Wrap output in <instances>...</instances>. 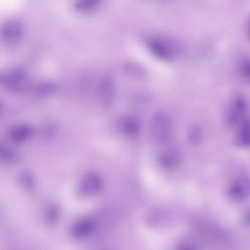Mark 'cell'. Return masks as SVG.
I'll list each match as a JSON object with an SVG mask.
<instances>
[{
    "mask_svg": "<svg viewBox=\"0 0 250 250\" xmlns=\"http://www.w3.org/2000/svg\"><path fill=\"white\" fill-rule=\"evenodd\" d=\"M237 146L241 148H247L250 146V120L245 118L238 125V132L235 138Z\"/></svg>",
    "mask_w": 250,
    "mask_h": 250,
    "instance_id": "cell-10",
    "label": "cell"
},
{
    "mask_svg": "<svg viewBox=\"0 0 250 250\" xmlns=\"http://www.w3.org/2000/svg\"><path fill=\"white\" fill-rule=\"evenodd\" d=\"M99 0H79L77 8L82 11H90L97 5Z\"/></svg>",
    "mask_w": 250,
    "mask_h": 250,
    "instance_id": "cell-20",
    "label": "cell"
},
{
    "mask_svg": "<svg viewBox=\"0 0 250 250\" xmlns=\"http://www.w3.org/2000/svg\"><path fill=\"white\" fill-rule=\"evenodd\" d=\"M59 208L57 206H51L46 211V220L49 224H54L58 221L59 217Z\"/></svg>",
    "mask_w": 250,
    "mask_h": 250,
    "instance_id": "cell-19",
    "label": "cell"
},
{
    "mask_svg": "<svg viewBox=\"0 0 250 250\" xmlns=\"http://www.w3.org/2000/svg\"><path fill=\"white\" fill-rule=\"evenodd\" d=\"M103 184L100 177L96 174H88L82 180L79 187V192L83 196H91L102 190Z\"/></svg>",
    "mask_w": 250,
    "mask_h": 250,
    "instance_id": "cell-6",
    "label": "cell"
},
{
    "mask_svg": "<svg viewBox=\"0 0 250 250\" xmlns=\"http://www.w3.org/2000/svg\"><path fill=\"white\" fill-rule=\"evenodd\" d=\"M167 215L163 210L152 209L146 213V222L150 226H162L167 221Z\"/></svg>",
    "mask_w": 250,
    "mask_h": 250,
    "instance_id": "cell-15",
    "label": "cell"
},
{
    "mask_svg": "<svg viewBox=\"0 0 250 250\" xmlns=\"http://www.w3.org/2000/svg\"><path fill=\"white\" fill-rule=\"evenodd\" d=\"M246 222L250 225V211H249V213H247V216H246Z\"/></svg>",
    "mask_w": 250,
    "mask_h": 250,
    "instance_id": "cell-22",
    "label": "cell"
},
{
    "mask_svg": "<svg viewBox=\"0 0 250 250\" xmlns=\"http://www.w3.org/2000/svg\"><path fill=\"white\" fill-rule=\"evenodd\" d=\"M22 35V27L17 21H10L7 23L3 29V37L9 42H17Z\"/></svg>",
    "mask_w": 250,
    "mask_h": 250,
    "instance_id": "cell-13",
    "label": "cell"
},
{
    "mask_svg": "<svg viewBox=\"0 0 250 250\" xmlns=\"http://www.w3.org/2000/svg\"><path fill=\"white\" fill-rule=\"evenodd\" d=\"M172 121L170 118L163 112H158L152 118L150 123V133L152 138L158 144L165 145L172 138Z\"/></svg>",
    "mask_w": 250,
    "mask_h": 250,
    "instance_id": "cell-1",
    "label": "cell"
},
{
    "mask_svg": "<svg viewBox=\"0 0 250 250\" xmlns=\"http://www.w3.org/2000/svg\"><path fill=\"white\" fill-rule=\"evenodd\" d=\"M238 74L244 82L250 83V58H245L239 62Z\"/></svg>",
    "mask_w": 250,
    "mask_h": 250,
    "instance_id": "cell-16",
    "label": "cell"
},
{
    "mask_svg": "<svg viewBox=\"0 0 250 250\" xmlns=\"http://www.w3.org/2000/svg\"><path fill=\"white\" fill-rule=\"evenodd\" d=\"M0 156L4 162H8V163L15 162L17 158L15 151L11 147L4 145H1L0 147Z\"/></svg>",
    "mask_w": 250,
    "mask_h": 250,
    "instance_id": "cell-17",
    "label": "cell"
},
{
    "mask_svg": "<svg viewBox=\"0 0 250 250\" xmlns=\"http://www.w3.org/2000/svg\"><path fill=\"white\" fill-rule=\"evenodd\" d=\"M99 97L104 107L110 106L115 97V87L110 80H104L99 87Z\"/></svg>",
    "mask_w": 250,
    "mask_h": 250,
    "instance_id": "cell-9",
    "label": "cell"
},
{
    "mask_svg": "<svg viewBox=\"0 0 250 250\" xmlns=\"http://www.w3.org/2000/svg\"><path fill=\"white\" fill-rule=\"evenodd\" d=\"M17 181L20 187L24 191L32 192L36 188V180L30 171H21L17 177Z\"/></svg>",
    "mask_w": 250,
    "mask_h": 250,
    "instance_id": "cell-14",
    "label": "cell"
},
{
    "mask_svg": "<svg viewBox=\"0 0 250 250\" xmlns=\"http://www.w3.org/2000/svg\"><path fill=\"white\" fill-rule=\"evenodd\" d=\"M119 128L124 134L135 136L140 131V121L134 117H124L120 121Z\"/></svg>",
    "mask_w": 250,
    "mask_h": 250,
    "instance_id": "cell-12",
    "label": "cell"
},
{
    "mask_svg": "<svg viewBox=\"0 0 250 250\" xmlns=\"http://www.w3.org/2000/svg\"><path fill=\"white\" fill-rule=\"evenodd\" d=\"M247 103L241 96H238L231 102L226 113V123L229 126L239 125L245 118Z\"/></svg>",
    "mask_w": 250,
    "mask_h": 250,
    "instance_id": "cell-3",
    "label": "cell"
},
{
    "mask_svg": "<svg viewBox=\"0 0 250 250\" xmlns=\"http://www.w3.org/2000/svg\"><path fill=\"white\" fill-rule=\"evenodd\" d=\"M95 224L90 219L77 221L71 228V235L77 239H83L91 235L94 232Z\"/></svg>",
    "mask_w": 250,
    "mask_h": 250,
    "instance_id": "cell-7",
    "label": "cell"
},
{
    "mask_svg": "<svg viewBox=\"0 0 250 250\" xmlns=\"http://www.w3.org/2000/svg\"><path fill=\"white\" fill-rule=\"evenodd\" d=\"M228 195L234 201L241 202L250 196V179L248 177L241 176L229 186Z\"/></svg>",
    "mask_w": 250,
    "mask_h": 250,
    "instance_id": "cell-4",
    "label": "cell"
},
{
    "mask_svg": "<svg viewBox=\"0 0 250 250\" xmlns=\"http://www.w3.org/2000/svg\"><path fill=\"white\" fill-rule=\"evenodd\" d=\"M2 83L6 88L11 91H24L28 87V80L21 71H12L2 77Z\"/></svg>",
    "mask_w": 250,
    "mask_h": 250,
    "instance_id": "cell-5",
    "label": "cell"
},
{
    "mask_svg": "<svg viewBox=\"0 0 250 250\" xmlns=\"http://www.w3.org/2000/svg\"><path fill=\"white\" fill-rule=\"evenodd\" d=\"M33 134L32 128L24 124H20L11 128L9 131V137L14 143L20 144L30 138Z\"/></svg>",
    "mask_w": 250,
    "mask_h": 250,
    "instance_id": "cell-11",
    "label": "cell"
},
{
    "mask_svg": "<svg viewBox=\"0 0 250 250\" xmlns=\"http://www.w3.org/2000/svg\"><path fill=\"white\" fill-rule=\"evenodd\" d=\"M188 138L192 144L197 145L201 143L203 139V131L201 128L197 125L190 127L188 131Z\"/></svg>",
    "mask_w": 250,
    "mask_h": 250,
    "instance_id": "cell-18",
    "label": "cell"
},
{
    "mask_svg": "<svg viewBox=\"0 0 250 250\" xmlns=\"http://www.w3.org/2000/svg\"><path fill=\"white\" fill-rule=\"evenodd\" d=\"M158 162L161 167L165 169H173L179 165L180 155L174 149H166L158 156Z\"/></svg>",
    "mask_w": 250,
    "mask_h": 250,
    "instance_id": "cell-8",
    "label": "cell"
},
{
    "mask_svg": "<svg viewBox=\"0 0 250 250\" xmlns=\"http://www.w3.org/2000/svg\"><path fill=\"white\" fill-rule=\"evenodd\" d=\"M246 31H247V36L249 40L250 41V18L249 19L247 23V27H246Z\"/></svg>",
    "mask_w": 250,
    "mask_h": 250,
    "instance_id": "cell-21",
    "label": "cell"
},
{
    "mask_svg": "<svg viewBox=\"0 0 250 250\" xmlns=\"http://www.w3.org/2000/svg\"><path fill=\"white\" fill-rule=\"evenodd\" d=\"M152 53L162 61H172L178 55V49L173 42L165 39H154L149 43Z\"/></svg>",
    "mask_w": 250,
    "mask_h": 250,
    "instance_id": "cell-2",
    "label": "cell"
}]
</instances>
